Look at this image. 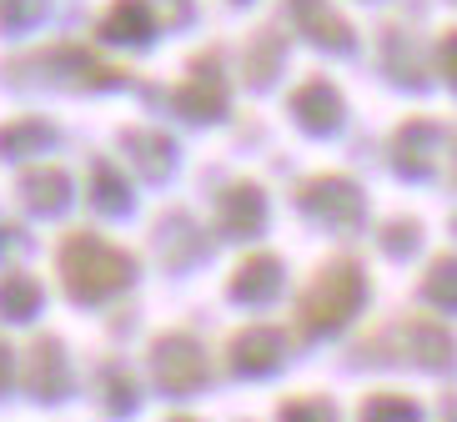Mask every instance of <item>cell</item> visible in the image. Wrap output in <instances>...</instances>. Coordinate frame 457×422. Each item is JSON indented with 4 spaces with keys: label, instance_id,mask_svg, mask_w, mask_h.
<instances>
[{
    "label": "cell",
    "instance_id": "cell-1",
    "mask_svg": "<svg viewBox=\"0 0 457 422\" xmlns=\"http://www.w3.org/2000/svg\"><path fill=\"white\" fill-rule=\"evenodd\" d=\"M61 282L71 286V297L101 302L131 282V257L116 252V246H106L91 232H76L61 242Z\"/></svg>",
    "mask_w": 457,
    "mask_h": 422
},
{
    "label": "cell",
    "instance_id": "cell-2",
    "mask_svg": "<svg viewBox=\"0 0 457 422\" xmlns=\"http://www.w3.org/2000/svg\"><path fill=\"white\" fill-rule=\"evenodd\" d=\"M357 302H362V277H357V267L337 261L307 286V297L296 302V322L307 332H332L357 312Z\"/></svg>",
    "mask_w": 457,
    "mask_h": 422
},
{
    "label": "cell",
    "instance_id": "cell-3",
    "mask_svg": "<svg viewBox=\"0 0 457 422\" xmlns=\"http://www.w3.org/2000/svg\"><path fill=\"white\" fill-rule=\"evenodd\" d=\"M151 362H156V377L166 387H176V393H191L206 377V352L191 337H162L156 352H151Z\"/></svg>",
    "mask_w": 457,
    "mask_h": 422
},
{
    "label": "cell",
    "instance_id": "cell-4",
    "mask_svg": "<svg viewBox=\"0 0 457 422\" xmlns=\"http://www.w3.org/2000/svg\"><path fill=\"white\" fill-rule=\"evenodd\" d=\"M26 382L36 397H61L66 393V352H61V342L51 337H36L26 352Z\"/></svg>",
    "mask_w": 457,
    "mask_h": 422
},
{
    "label": "cell",
    "instance_id": "cell-5",
    "mask_svg": "<svg viewBox=\"0 0 457 422\" xmlns=\"http://www.w3.org/2000/svg\"><path fill=\"white\" fill-rule=\"evenodd\" d=\"M292 5V15H296V26L307 30L312 41H322V46H337V51H347L352 46V30L337 21L332 11H327L322 0H287Z\"/></svg>",
    "mask_w": 457,
    "mask_h": 422
},
{
    "label": "cell",
    "instance_id": "cell-6",
    "mask_svg": "<svg viewBox=\"0 0 457 422\" xmlns=\"http://www.w3.org/2000/svg\"><path fill=\"white\" fill-rule=\"evenodd\" d=\"M66 196H71V181L55 166H36V171L21 177V202L30 211H55V206H66Z\"/></svg>",
    "mask_w": 457,
    "mask_h": 422
},
{
    "label": "cell",
    "instance_id": "cell-7",
    "mask_svg": "<svg viewBox=\"0 0 457 422\" xmlns=\"http://www.w3.org/2000/svg\"><path fill=\"white\" fill-rule=\"evenodd\" d=\"M277 357H282V337H277V332H267V327L242 332V337H237V347H231L237 372H267V368H277Z\"/></svg>",
    "mask_w": 457,
    "mask_h": 422
},
{
    "label": "cell",
    "instance_id": "cell-8",
    "mask_svg": "<svg viewBox=\"0 0 457 422\" xmlns=\"http://www.w3.org/2000/svg\"><path fill=\"white\" fill-rule=\"evenodd\" d=\"M277 282H282V267H277V257L256 252L242 272L231 277V292H237L242 302H262V297H271V292H277Z\"/></svg>",
    "mask_w": 457,
    "mask_h": 422
},
{
    "label": "cell",
    "instance_id": "cell-9",
    "mask_svg": "<svg viewBox=\"0 0 457 422\" xmlns=\"http://www.w3.org/2000/svg\"><path fill=\"white\" fill-rule=\"evenodd\" d=\"M292 111H296V121L312 126V131H327V126H337V116H342L337 91H327V86H302V91L292 95Z\"/></svg>",
    "mask_w": 457,
    "mask_h": 422
},
{
    "label": "cell",
    "instance_id": "cell-10",
    "mask_svg": "<svg viewBox=\"0 0 457 422\" xmlns=\"http://www.w3.org/2000/svg\"><path fill=\"white\" fill-rule=\"evenodd\" d=\"M101 36H106V41H141V36H151L146 0H116L111 15L101 21Z\"/></svg>",
    "mask_w": 457,
    "mask_h": 422
},
{
    "label": "cell",
    "instance_id": "cell-11",
    "mask_svg": "<svg viewBox=\"0 0 457 422\" xmlns=\"http://www.w3.org/2000/svg\"><path fill=\"white\" fill-rule=\"evenodd\" d=\"M302 202L307 206H322V211H332V206H342V221H357L362 217V196H357V186L352 181H317V186L302 191Z\"/></svg>",
    "mask_w": 457,
    "mask_h": 422
},
{
    "label": "cell",
    "instance_id": "cell-12",
    "mask_svg": "<svg viewBox=\"0 0 457 422\" xmlns=\"http://www.w3.org/2000/svg\"><path fill=\"white\" fill-rule=\"evenodd\" d=\"M41 307V286L30 282V277H0V317H30Z\"/></svg>",
    "mask_w": 457,
    "mask_h": 422
},
{
    "label": "cell",
    "instance_id": "cell-13",
    "mask_svg": "<svg viewBox=\"0 0 457 422\" xmlns=\"http://www.w3.org/2000/svg\"><path fill=\"white\" fill-rule=\"evenodd\" d=\"M221 211H227V232H246V227H256V221H262V191H252V186L227 191Z\"/></svg>",
    "mask_w": 457,
    "mask_h": 422
},
{
    "label": "cell",
    "instance_id": "cell-14",
    "mask_svg": "<svg viewBox=\"0 0 457 422\" xmlns=\"http://www.w3.org/2000/svg\"><path fill=\"white\" fill-rule=\"evenodd\" d=\"M126 151L146 166V177H162V166L171 161V146H166L156 131H131V137H126Z\"/></svg>",
    "mask_w": 457,
    "mask_h": 422
},
{
    "label": "cell",
    "instance_id": "cell-15",
    "mask_svg": "<svg viewBox=\"0 0 457 422\" xmlns=\"http://www.w3.org/2000/svg\"><path fill=\"white\" fill-rule=\"evenodd\" d=\"M46 141H51V126H46V121H15V126L0 131V151H5V156L36 151V146H46Z\"/></svg>",
    "mask_w": 457,
    "mask_h": 422
},
{
    "label": "cell",
    "instance_id": "cell-16",
    "mask_svg": "<svg viewBox=\"0 0 457 422\" xmlns=\"http://www.w3.org/2000/svg\"><path fill=\"white\" fill-rule=\"evenodd\" d=\"M412 357H422V362H447L453 357V337L443 327H432V322H412Z\"/></svg>",
    "mask_w": 457,
    "mask_h": 422
},
{
    "label": "cell",
    "instance_id": "cell-17",
    "mask_svg": "<svg viewBox=\"0 0 457 422\" xmlns=\"http://www.w3.org/2000/svg\"><path fill=\"white\" fill-rule=\"evenodd\" d=\"M91 196H96V206H106V211H121V206L131 202L126 181L116 177L111 166H96V177H91Z\"/></svg>",
    "mask_w": 457,
    "mask_h": 422
},
{
    "label": "cell",
    "instance_id": "cell-18",
    "mask_svg": "<svg viewBox=\"0 0 457 422\" xmlns=\"http://www.w3.org/2000/svg\"><path fill=\"white\" fill-rule=\"evenodd\" d=\"M367 422H417V402L407 397H367Z\"/></svg>",
    "mask_w": 457,
    "mask_h": 422
},
{
    "label": "cell",
    "instance_id": "cell-19",
    "mask_svg": "<svg viewBox=\"0 0 457 422\" xmlns=\"http://www.w3.org/2000/svg\"><path fill=\"white\" fill-rule=\"evenodd\" d=\"M176 106L187 111V116H216V111H221V91H206V86H181V91H176Z\"/></svg>",
    "mask_w": 457,
    "mask_h": 422
},
{
    "label": "cell",
    "instance_id": "cell-20",
    "mask_svg": "<svg viewBox=\"0 0 457 422\" xmlns=\"http://www.w3.org/2000/svg\"><path fill=\"white\" fill-rule=\"evenodd\" d=\"M422 292H428L432 302H443V307H457V261H437Z\"/></svg>",
    "mask_w": 457,
    "mask_h": 422
},
{
    "label": "cell",
    "instance_id": "cell-21",
    "mask_svg": "<svg viewBox=\"0 0 457 422\" xmlns=\"http://www.w3.org/2000/svg\"><path fill=\"white\" fill-rule=\"evenodd\" d=\"M46 0H0V26H30Z\"/></svg>",
    "mask_w": 457,
    "mask_h": 422
},
{
    "label": "cell",
    "instance_id": "cell-22",
    "mask_svg": "<svg viewBox=\"0 0 457 422\" xmlns=\"http://www.w3.org/2000/svg\"><path fill=\"white\" fill-rule=\"evenodd\" d=\"M282 418L287 422H327V418H332V408H327V402H287Z\"/></svg>",
    "mask_w": 457,
    "mask_h": 422
},
{
    "label": "cell",
    "instance_id": "cell-23",
    "mask_svg": "<svg viewBox=\"0 0 457 422\" xmlns=\"http://www.w3.org/2000/svg\"><path fill=\"white\" fill-rule=\"evenodd\" d=\"M443 66H447V76L457 81V36H447V41H443Z\"/></svg>",
    "mask_w": 457,
    "mask_h": 422
},
{
    "label": "cell",
    "instance_id": "cell-24",
    "mask_svg": "<svg viewBox=\"0 0 457 422\" xmlns=\"http://www.w3.org/2000/svg\"><path fill=\"white\" fill-rule=\"evenodd\" d=\"M5 387H11V347L0 342V393H5Z\"/></svg>",
    "mask_w": 457,
    "mask_h": 422
},
{
    "label": "cell",
    "instance_id": "cell-25",
    "mask_svg": "<svg viewBox=\"0 0 457 422\" xmlns=\"http://www.w3.org/2000/svg\"><path fill=\"white\" fill-rule=\"evenodd\" d=\"M171 422H187V418H171Z\"/></svg>",
    "mask_w": 457,
    "mask_h": 422
}]
</instances>
